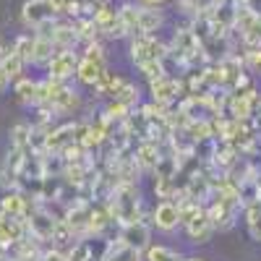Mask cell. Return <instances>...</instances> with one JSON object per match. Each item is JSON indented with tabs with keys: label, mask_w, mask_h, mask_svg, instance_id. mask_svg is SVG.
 <instances>
[{
	"label": "cell",
	"mask_w": 261,
	"mask_h": 261,
	"mask_svg": "<svg viewBox=\"0 0 261 261\" xmlns=\"http://www.w3.org/2000/svg\"><path fill=\"white\" fill-rule=\"evenodd\" d=\"M107 73V55L105 47L99 42H92V45L84 47V55L79 58V68H76V79L84 86H94L102 76Z\"/></svg>",
	"instance_id": "cell-1"
},
{
	"label": "cell",
	"mask_w": 261,
	"mask_h": 261,
	"mask_svg": "<svg viewBox=\"0 0 261 261\" xmlns=\"http://www.w3.org/2000/svg\"><path fill=\"white\" fill-rule=\"evenodd\" d=\"M24 222H27L29 238H34V241H39V243H50L53 230L58 225V217L53 214V209H47L42 201H34V206L29 209Z\"/></svg>",
	"instance_id": "cell-2"
},
{
	"label": "cell",
	"mask_w": 261,
	"mask_h": 261,
	"mask_svg": "<svg viewBox=\"0 0 261 261\" xmlns=\"http://www.w3.org/2000/svg\"><path fill=\"white\" fill-rule=\"evenodd\" d=\"M167 45H162L157 34H139L130 39V60L136 65L151 63V60H165Z\"/></svg>",
	"instance_id": "cell-3"
},
{
	"label": "cell",
	"mask_w": 261,
	"mask_h": 261,
	"mask_svg": "<svg viewBox=\"0 0 261 261\" xmlns=\"http://www.w3.org/2000/svg\"><path fill=\"white\" fill-rule=\"evenodd\" d=\"M79 53L76 50H58L53 58H50V63H47V79H53V81H68V79H73L76 76V68H79Z\"/></svg>",
	"instance_id": "cell-4"
},
{
	"label": "cell",
	"mask_w": 261,
	"mask_h": 261,
	"mask_svg": "<svg viewBox=\"0 0 261 261\" xmlns=\"http://www.w3.org/2000/svg\"><path fill=\"white\" fill-rule=\"evenodd\" d=\"M118 241L134 251H146L151 246V227L144 222V220H136V222H128V225H120V232H118Z\"/></svg>",
	"instance_id": "cell-5"
},
{
	"label": "cell",
	"mask_w": 261,
	"mask_h": 261,
	"mask_svg": "<svg viewBox=\"0 0 261 261\" xmlns=\"http://www.w3.org/2000/svg\"><path fill=\"white\" fill-rule=\"evenodd\" d=\"M21 21L29 29H42L45 24L55 21V11L50 6V0H27L21 8Z\"/></svg>",
	"instance_id": "cell-6"
},
{
	"label": "cell",
	"mask_w": 261,
	"mask_h": 261,
	"mask_svg": "<svg viewBox=\"0 0 261 261\" xmlns=\"http://www.w3.org/2000/svg\"><path fill=\"white\" fill-rule=\"evenodd\" d=\"M92 18H94L97 32H99L102 37H110V39H123V37H125L123 24H120V13H118L115 8H110L107 3H99Z\"/></svg>",
	"instance_id": "cell-7"
},
{
	"label": "cell",
	"mask_w": 261,
	"mask_h": 261,
	"mask_svg": "<svg viewBox=\"0 0 261 261\" xmlns=\"http://www.w3.org/2000/svg\"><path fill=\"white\" fill-rule=\"evenodd\" d=\"M27 235L29 232H27V222L24 220H16V217H8V214L0 212V248L13 251Z\"/></svg>",
	"instance_id": "cell-8"
},
{
	"label": "cell",
	"mask_w": 261,
	"mask_h": 261,
	"mask_svg": "<svg viewBox=\"0 0 261 261\" xmlns=\"http://www.w3.org/2000/svg\"><path fill=\"white\" fill-rule=\"evenodd\" d=\"M180 89H183V81L175 79V76H160V79H154V81H149L151 102H160V105H172V102H178Z\"/></svg>",
	"instance_id": "cell-9"
},
{
	"label": "cell",
	"mask_w": 261,
	"mask_h": 261,
	"mask_svg": "<svg viewBox=\"0 0 261 261\" xmlns=\"http://www.w3.org/2000/svg\"><path fill=\"white\" fill-rule=\"evenodd\" d=\"M151 227H157L160 232H172L180 227V209L178 201H160L151 212Z\"/></svg>",
	"instance_id": "cell-10"
},
{
	"label": "cell",
	"mask_w": 261,
	"mask_h": 261,
	"mask_svg": "<svg viewBox=\"0 0 261 261\" xmlns=\"http://www.w3.org/2000/svg\"><path fill=\"white\" fill-rule=\"evenodd\" d=\"M32 206H34V201L18 188L6 191L3 199H0V212L8 214V217H16V220H27V214H29Z\"/></svg>",
	"instance_id": "cell-11"
},
{
	"label": "cell",
	"mask_w": 261,
	"mask_h": 261,
	"mask_svg": "<svg viewBox=\"0 0 261 261\" xmlns=\"http://www.w3.org/2000/svg\"><path fill=\"white\" fill-rule=\"evenodd\" d=\"M186 227V232H188V238H191V243H209L212 241V235H214V222H212V217H209V212H206V206L193 217V220L188 222V225H183Z\"/></svg>",
	"instance_id": "cell-12"
},
{
	"label": "cell",
	"mask_w": 261,
	"mask_h": 261,
	"mask_svg": "<svg viewBox=\"0 0 261 261\" xmlns=\"http://www.w3.org/2000/svg\"><path fill=\"white\" fill-rule=\"evenodd\" d=\"M160 160H162V149H160L157 141H139V146H136V165H139V170H151L154 172Z\"/></svg>",
	"instance_id": "cell-13"
},
{
	"label": "cell",
	"mask_w": 261,
	"mask_h": 261,
	"mask_svg": "<svg viewBox=\"0 0 261 261\" xmlns=\"http://www.w3.org/2000/svg\"><path fill=\"white\" fill-rule=\"evenodd\" d=\"M139 8H141V6H134V3H123V6L118 8L123 32H125V37H130V39L141 34V16H139Z\"/></svg>",
	"instance_id": "cell-14"
},
{
	"label": "cell",
	"mask_w": 261,
	"mask_h": 261,
	"mask_svg": "<svg viewBox=\"0 0 261 261\" xmlns=\"http://www.w3.org/2000/svg\"><path fill=\"white\" fill-rule=\"evenodd\" d=\"M55 45H53V39L50 37H42V34H34V47H32V58L29 63L32 65H42V63H50V58L55 55Z\"/></svg>",
	"instance_id": "cell-15"
},
{
	"label": "cell",
	"mask_w": 261,
	"mask_h": 261,
	"mask_svg": "<svg viewBox=\"0 0 261 261\" xmlns=\"http://www.w3.org/2000/svg\"><path fill=\"white\" fill-rule=\"evenodd\" d=\"M102 261H144V253L123 246L120 241H110V246H107Z\"/></svg>",
	"instance_id": "cell-16"
},
{
	"label": "cell",
	"mask_w": 261,
	"mask_h": 261,
	"mask_svg": "<svg viewBox=\"0 0 261 261\" xmlns=\"http://www.w3.org/2000/svg\"><path fill=\"white\" fill-rule=\"evenodd\" d=\"M16 99L24 105H39V81L34 79H18L16 84Z\"/></svg>",
	"instance_id": "cell-17"
},
{
	"label": "cell",
	"mask_w": 261,
	"mask_h": 261,
	"mask_svg": "<svg viewBox=\"0 0 261 261\" xmlns=\"http://www.w3.org/2000/svg\"><path fill=\"white\" fill-rule=\"evenodd\" d=\"M139 16H141V34H157L160 27H162V21H165L162 13L154 6H141Z\"/></svg>",
	"instance_id": "cell-18"
},
{
	"label": "cell",
	"mask_w": 261,
	"mask_h": 261,
	"mask_svg": "<svg viewBox=\"0 0 261 261\" xmlns=\"http://www.w3.org/2000/svg\"><path fill=\"white\" fill-rule=\"evenodd\" d=\"M76 241H79V238H76V232L68 227V222L58 220V225H55V230H53V238H50V246L58 248V251H63L65 246H73Z\"/></svg>",
	"instance_id": "cell-19"
},
{
	"label": "cell",
	"mask_w": 261,
	"mask_h": 261,
	"mask_svg": "<svg viewBox=\"0 0 261 261\" xmlns=\"http://www.w3.org/2000/svg\"><path fill=\"white\" fill-rule=\"evenodd\" d=\"M113 99H115V102H123V105H128V107H136V105L141 102V92H139V86H136L134 81L123 79L120 86L115 89V94H113Z\"/></svg>",
	"instance_id": "cell-20"
},
{
	"label": "cell",
	"mask_w": 261,
	"mask_h": 261,
	"mask_svg": "<svg viewBox=\"0 0 261 261\" xmlns=\"http://www.w3.org/2000/svg\"><path fill=\"white\" fill-rule=\"evenodd\" d=\"M120 81H123V76H118V73H110L107 71L92 89L97 92V97H102V99H113V94H115V89L120 86Z\"/></svg>",
	"instance_id": "cell-21"
},
{
	"label": "cell",
	"mask_w": 261,
	"mask_h": 261,
	"mask_svg": "<svg viewBox=\"0 0 261 261\" xmlns=\"http://www.w3.org/2000/svg\"><path fill=\"white\" fill-rule=\"evenodd\" d=\"M144 261H186V258H183L175 248L157 243V246H149V248L144 251Z\"/></svg>",
	"instance_id": "cell-22"
},
{
	"label": "cell",
	"mask_w": 261,
	"mask_h": 261,
	"mask_svg": "<svg viewBox=\"0 0 261 261\" xmlns=\"http://www.w3.org/2000/svg\"><path fill=\"white\" fill-rule=\"evenodd\" d=\"M32 125L29 123H16L11 128V149H24L29 151V141H32Z\"/></svg>",
	"instance_id": "cell-23"
},
{
	"label": "cell",
	"mask_w": 261,
	"mask_h": 261,
	"mask_svg": "<svg viewBox=\"0 0 261 261\" xmlns=\"http://www.w3.org/2000/svg\"><path fill=\"white\" fill-rule=\"evenodd\" d=\"M0 65H3V71H6V73L11 76V81H13V79H21V73H24V65H27V63H24V58H21V55H16V53L11 50L3 60H0Z\"/></svg>",
	"instance_id": "cell-24"
},
{
	"label": "cell",
	"mask_w": 261,
	"mask_h": 261,
	"mask_svg": "<svg viewBox=\"0 0 261 261\" xmlns=\"http://www.w3.org/2000/svg\"><path fill=\"white\" fill-rule=\"evenodd\" d=\"M246 225H248V232L256 238V241H261V201L251 204L246 209Z\"/></svg>",
	"instance_id": "cell-25"
},
{
	"label": "cell",
	"mask_w": 261,
	"mask_h": 261,
	"mask_svg": "<svg viewBox=\"0 0 261 261\" xmlns=\"http://www.w3.org/2000/svg\"><path fill=\"white\" fill-rule=\"evenodd\" d=\"M32 47H34V34H21V37L13 42V53L24 58V63H29V58H32Z\"/></svg>",
	"instance_id": "cell-26"
},
{
	"label": "cell",
	"mask_w": 261,
	"mask_h": 261,
	"mask_svg": "<svg viewBox=\"0 0 261 261\" xmlns=\"http://www.w3.org/2000/svg\"><path fill=\"white\" fill-rule=\"evenodd\" d=\"M139 71H141L149 81H154V79H160V76H167L165 60H151V63H144V65H139Z\"/></svg>",
	"instance_id": "cell-27"
},
{
	"label": "cell",
	"mask_w": 261,
	"mask_h": 261,
	"mask_svg": "<svg viewBox=\"0 0 261 261\" xmlns=\"http://www.w3.org/2000/svg\"><path fill=\"white\" fill-rule=\"evenodd\" d=\"M243 63L253 71H261V47L258 45H246V53H243Z\"/></svg>",
	"instance_id": "cell-28"
},
{
	"label": "cell",
	"mask_w": 261,
	"mask_h": 261,
	"mask_svg": "<svg viewBox=\"0 0 261 261\" xmlns=\"http://www.w3.org/2000/svg\"><path fill=\"white\" fill-rule=\"evenodd\" d=\"M8 86H11V76L3 71V65H0V94H3V92L8 89Z\"/></svg>",
	"instance_id": "cell-29"
},
{
	"label": "cell",
	"mask_w": 261,
	"mask_h": 261,
	"mask_svg": "<svg viewBox=\"0 0 261 261\" xmlns=\"http://www.w3.org/2000/svg\"><path fill=\"white\" fill-rule=\"evenodd\" d=\"M27 261H47V256H45V251H39L37 256H32V258H27Z\"/></svg>",
	"instance_id": "cell-30"
},
{
	"label": "cell",
	"mask_w": 261,
	"mask_h": 261,
	"mask_svg": "<svg viewBox=\"0 0 261 261\" xmlns=\"http://www.w3.org/2000/svg\"><path fill=\"white\" fill-rule=\"evenodd\" d=\"M146 6H160V3H165V0H144Z\"/></svg>",
	"instance_id": "cell-31"
},
{
	"label": "cell",
	"mask_w": 261,
	"mask_h": 261,
	"mask_svg": "<svg viewBox=\"0 0 261 261\" xmlns=\"http://www.w3.org/2000/svg\"><path fill=\"white\" fill-rule=\"evenodd\" d=\"M0 261H16V258H11V256H6V253H0Z\"/></svg>",
	"instance_id": "cell-32"
},
{
	"label": "cell",
	"mask_w": 261,
	"mask_h": 261,
	"mask_svg": "<svg viewBox=\"0 0 261 261\" xmlns=\"http://www.w3.org/2000/svg\"><path fill=\"white\" fill-rule=\"evenodd\" d=\"M102 3H107V0H102Z\"/></svg>",
	"instance_id": "cell-33"
}]
</instances>
